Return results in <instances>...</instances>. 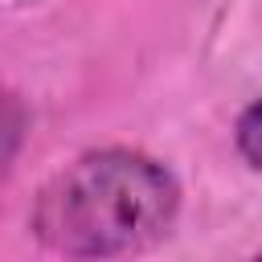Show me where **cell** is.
<instances>
[{
  "label": "cell",
  "mask_w": 262,
  "mask_h": 262,
  "mask_svg": "<svg viewBox=\"0 0 262 262\" xmlns=\"http://www.w3.org/2000/svg\"><path fill=\"white\" fill-rule=\"evenodd\" d=\"M233 147L250 172H262V98H254L233 123Z\"/></svg>",
  "instance_id": "obj_2"
},
{
  "label": "cell",
  "mask_w": 262,
  "mask_h": 262,
  "mask_svg": "<svg viewBox=\"0 0 262 262\" xmlns=\"http://www.w3.org/2000/svg\"><path fill=\"white\" fill-rule=\"evenodd\" d=\"M180 217V180L135 147H94L53 172L29 213L33 237L66 258H123L160 246Z\"/></svg>",
  "instance_id": "obj_1"
},
{
  "label": "cell",
  "mask_w": 262,
  "mask_h": 262,
  "mask_svg": "<svg viewBox=\"0 0 262 262\" xmlns=\"http://www.w3.org/2000/svg\"><path fill=\"white\" fill-rule=\"evenodd\" d=\"M20 139H25V111L12 98H4L0 102V188H4L8 172H12V160L20 151Z\"/></svg>",
  "instance_id": "obj_3"
}]
</instances>
